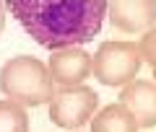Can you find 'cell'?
I'll use <instances>...</instances> for the list:
<instances>
[{"label": "cell", "instance_id": "12", "mask_svg": "<svg viewBox=\"0 0 156 132\" xmlns=\"http://www.w3.org/2000/svg\"><path fill=\"white\" fill-rule=\"evenodd\" d=\"M154 80H156V67H154Z\"/></svg>", "mask_w": 156, "mask_h": 132}, {"label": "cell", "instance_id": "3", "mask_svg": "<svg viewBox=\"0 0 156 132\" xmlns=\"http://www.w3.org/2000/svg\"><path fill=\"white\" fill-rule=\"evenodd\" d=\"M143 57L135 42H104L94 55V75L109 88H122L138 75Z\"/></svg>", "mask_w": 156, "mask_h": 132}, {"label": "cell", "instance_id": "7", "mask_svg": "<svg viewBox=\"0 0 156 132\" xmlns=\"http://www.w3.org/2000/svg\"><path fill=\"white\" fill-rule=\"evenodd\" d=\"M120 104L130 109L138 127H154L156 124V80H133L122 86Z\"/></svg>", "mask_w": 156, "mask_h": 132}, {"label": "cell", "instance_id": "2", "mask_svg": "<svg viewBox=\"0 0 156 132\" xmlns=\"http://www.w3.org/2000/svg\"><path fill=\"white\" fill-rule=\"evenodd\" d=\"M0 91L5 93V99L21 106H42L52 101L57 86L52 80L50 67L42 60L21 55L0 67Z\"/></svg>", "mask_w": 156, "mask_h": 132}, {"label": "cell", "instance_id": "10", "mask_svg": "<svg viewBox=\"0 0 156 132\" xmlns=\"http://www.w3.org/2000/svg\"><path fill=\"white\" fill-rule=\"evenodd\" d=\"M138 49H140L143 62H148L151 67H156V26H151L148 31H143V36L138 42Z\"/></svg>", "mask_w": 156, "mask_h": 132}, {"label": "cell", "instance_id": "8", "mask_svg": "<svg viewBox=\"0 0 156 132\" xmlns=\"http://www.w3.org/2000/svg\"><path fill=\"white\" fill-rule=\"evenodd\" d=\"M138 122H135V117L130 114V109L125 104H109L104 106V109L99 111V114H94V119H91V132H138Z\"/></svg>", "mask_w": 156, "mask_h": 132}, {"label": "cell", "instance_id": "9", "mask_svg": "<svg viewBox=\"0 0 156 132\" xmlns=\"http://www.w3.org/2000/svg\"><path fill=\"white\" fill-rule=\"evenodd\" d=\"M0 132H29L26 106L16 104L11 99L0 101Z\"/></svg>", "mask_w": 156, "mask_h": 132}, {"label": "cell", "instance_id": "5", "mask_svg": "<svg viewBox=\"0 0 156 132\" xmlns=\"http://www.w3.org/2000/svg\"><path fill=\"white\" fill-rule=\"evenodd\" d=\"M47 67H50L52 80H55L57 88L81 86V83L94 73V55H89L81 44L60 47V49L52 52Z\"/></svg>", "mask_w": 156, "mask_h": 132}, {"label": "cell", "instance_id": "6", "mask_svg": "<svg viewBox=\"0 0 156 132\" xmlns=\"http://www.w3.org/2000/svg\"><path fill=\"white\" fill-rule=\"evenodd\" d=\"M107 18L125 34L148 31L156 26V0H107Z\"/></svg>", "mask_w": 156, "mask_h": 132}, {"label": "cell", "instance_id": "1", "mask_svg": "<svg viewBox=\"0 0 156 132\" xmlns=\"http://www.w3.org/2000/svg\"><path fill=\"white\" fill-rule=\"evenodd\" d=\"M18 26L44 49L94 39L107 21V0H5Z\"/></svg>", "mask_w": 156, "mask_h": 132}, {"label": "cell", "instance_id": "4", "mask_svg": "<svg viewBox=\"0 0 156 132\" xmlns=\"http://www.w3.org/2000/svg\"><path fill=\"white\" fill-rule=\"evenodd\" d=\"M96 104H99L96 91L83 86V83L60 88V91H55V96L50 101V119L55 127L76 130V127H83L94 119Z\"/></svg>", "mask_w": 156, "mask_h": 132}, {"label": "cell", "instance_id": "11", "mask_svg": "<svg viewBox=\"0 0 156 132\" xmlns=\"http://www.w3.org/2000/svg\"><path fill=\"white\" fill-rule=\"evenodd\" d=\"M5 0H0V31H3V29H5Z\"/></svg>", "mask_w": 156, "mask_h": 132}]
</instances>
